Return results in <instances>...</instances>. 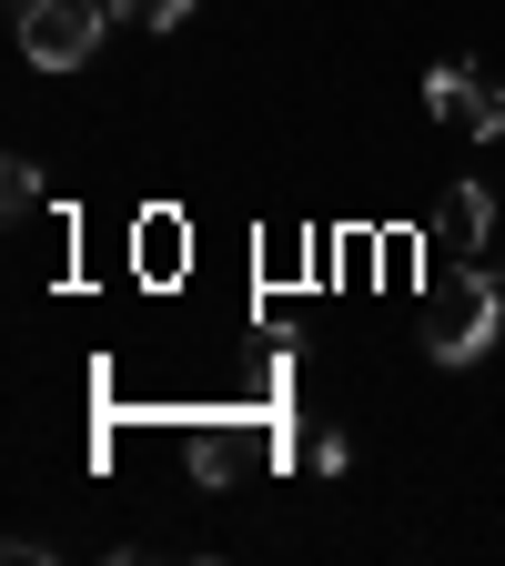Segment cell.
<instances>
[{
  "mask_svg": "<svg viewBox=\"0 0 505 566\" xmlns=\"http://www.w3.org/2000/svg\"><path fill=\"white\" fill-rule=\"evenodd\" d=\"M495 324H505V283L485 263H465V273L445 263V304H435V324H424V354H435V365H485Z\"/></svg>",
  "mask_w": 505,
  "mask_h": 566,
  "instance_id": "obj_1",
  "label": "cell"
},
{
  "mask_svg": "<svg viewBox=\"0 0 505 566\" xmlns=\"http://www.w3.org/2000/svg\"><path fill=\"white\" fill-rule=\"evenodd\" d=\"M112 21H122L112 0H41V11H21V51H31L41 71H82Z\"/></svg>",
  "mask_w": 505,
  "mask_h": 566,
  "instance_id": "obj_2",
  "label": "cell"
},
{
  "mask_svg": "<svg viewBox=\"0 0 505 566\" xmlns=\"http://www.w3.org/2000/svg\"><path fill=\"white\" fill-rule=\"evenodd\" d=\"M424 102H435V122H455L475 142L505 132V92L485 82V71H465V61H435V71H424Z\"/></svg>",
  "mask_w": 505,
  "mask_h": 566,
  "instance_id": "obj_3",
  "label": "cell"
},
{
  "mask_svg": "<svg viewBox=\"0 0 505 566\" xmlns=\"http://www.w3.org/2000/svg\"><path fill=\"white\" fill-rule=\"evenodd\" d=\"M485 233H495V202H485V182H455V192L435 202V233H424V253L465 263V253H485Z\"/></svg>",
  "mask_w": 505,
  "mask_h": 566,
  "instance_id": "obj_4",
  "label": "cell"
},
{
  "mask_svg": "<svg viewBox=\"0 0 505 566\" xmlns=\"http://www.w3.org/2000/svg\"><path fill=\"white\" fill-rule=\"evenodd\" d=\"M122 21H141V31H182L192 21V0H112Z\"/></svg>",
  "mask_w": 505,
  "mask_h": 566,
  "instance_id": "obj_5",
  "label": "cell"
}]
</instances>
